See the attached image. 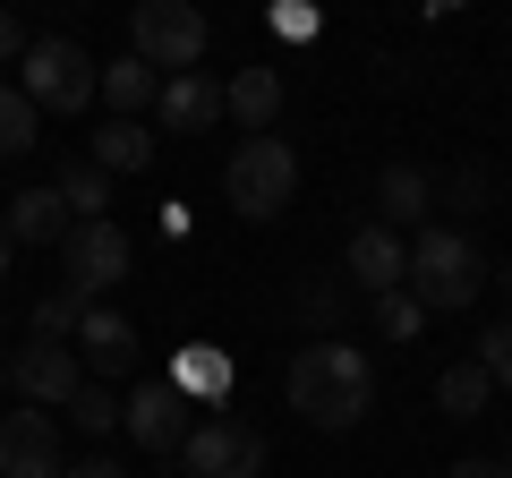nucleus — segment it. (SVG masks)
<instances>
[{
    "label": "nucleus",
    "instance_id": "1",
    "mask_svg": "<svg viewBox=\"0 0 512 478\" xmlns=\"http://www.w3.org/2000/svg\"><path fill=\"white\" fill-rule=\"evenodd\" d=\"M282 393H291V410L308 427H325V436H350V427L376 410V359H367L359 342H299L291 376H282Z\"/></svg>",
    "mask_w": 512,
    "mask_h": 478
},
{
    "label": "nucleus",
    "instance_id": "2",
    "mask_svg": "<svg viewBox=\"0 0 512 478\" xmlns=\"http://www.w3.org/2000/svg\"><path fill=\"white\" fill-rule=\"evenodd\" d=\"M410 299H419L427 316H461L478 291H487V257H478V239L461 231H419L410 239Z\"/></svg>",
    "mask_w": 512,
    "mask_h": 478
},
{
    "label": "nucleus",
    "instance_id": "3",
    "mask_svg": "<svg viewBox=\"0 0 512 478\" xmlns=\"http://www.w3.org/2000/svg\"><path fill=\"white\" fill-rule=\"evenodd\" d=\"M222 197H231L248 222H274L282 205L299 197V154L282 146V137H239L231 163H222Z\"/></svg>",
    "mask_w": 512,
    "mask_h": 478
},
{
    "label": "nucleus",
    "instance_id": "4",
    "mask_svg": "<svg viewBox=\"0 0 512 478\" xmlns=\"http://www.w3.org/2000/svg\"><path fill=\"white\" fill-rule=\"evenodd\" d=\"M128 35H137V60H146L154 77H188L205 60V43H214V26H205V9H188V0H137Z\"/></svg>",
    "mask_w": 512,
    "mask_h": 478
},
{
    "label": "nucleus",
    "instance_id": "5",
    "mask_svg": "<svg viewBox=\"0 0 512 478\" xmlns=\"http://www.w3.org/2000/svg\"><path fill=\"white\" fill-rule=\"evenodd\" d=\"M18 94L35 111H60V120H69V111H86L94 94H103V69H94L86 52H77L69 35H43L35 52H26V77H18Z\"/></svg>",
    "mask_w": 512,
    "mask_h": 478
},
{
    "label": "nucleus",
    "instance_id": "6",
    "mask_svg": "<svg viewBox=\"0 0 512 478\" xmlns=\"http://www.w3.org/2000/svg\"><path fill=\"white\" fill-rule=\"evenodd\" d=\"M128 265H137V248H128L120 222H77L69 239H60V282H69L77 299H103L111 282H128Z\"/></svg>",
    "mask_w": 512,
    "mask_h": 478
},
{
    "label": "nucleus",
    "instance_id": "7",
    "mask_svg": "<svg viewBox=\"0 0 512 478\" xmlns=\"http://www.w3.org/2000/svg\"><path fill=\"white\" fill-rule=\"evenodd\" d=\"M180 461H188V478H265V436L248 419H231V410H214V419L188 427Z\"/></svg>",
    "mask_w": 512,
    "mask_h": 478
},
{
    "label": "nucleus",
    "instance_id": "8",
    "mask_svg": "<svg viewBox=\"0 0 512 478\" xmlns=\"http://www.w3.org/2000/svg\"><path fill=\"white\" fill-rule=\"evenodd\" d=\"M9 385L26 393V410H69L77 393H86V368L69 359V342H18Z\"/></svg>",
    "mask_w": 512,
    "mask_h": 478
},
{
    "label": "nucleus",
    "instance_id": "9",
    "mask_svg": "<svg viewBox=\"0 0 512 478\" xmlns=\"http://www.w3.org/2000/svg\"><path fill=\"white\" fill-rule=\"evenodd\" d=\"M60 427L52 410H9L0 419V478H60Z\"/></svg>",
    "mask_w": 512,
    "mask_h": 478
},
{
    "label": "nucleus",
    "instance_id": "10",
    "mask_svg": "<svg viewBox=\"0 0 512 478\" xmlns=\"http://www.w3.org/2000/svg\"><path fill=\"white\" fill-rule=\"evenodd\" d=\"M342 274L359 282V291H402L410 282V239L402 231H384V222H359V231H350V248H342Z\"/></svg>",
    "mask_w": 512,
    "mask_h": 478
},
{
    "label": "nucleus",
    "instance_id": "11",
    "mask_svg": "<svg viewBox=\"0 0 512 478\" xmlns=\"http://www.w3.org/2000/svg\"><path fill=\"white\" fill-rule=\"evenodd\" d=\"M120 427L146 444V453H180V444H188V402H180V385H163V376L137 385V393L120 402Z\"/></svg>",
    "mask_w": 512,
    "mask_h": 478
},
{
    "label": "nucleus",
    "instance_id": "12",
    "mask_svg": "<svg viewBox=\"0 0 512 478\" xmlns=\"http://www.w3.org/2000/svg\"><path fill=\"white\" fill-rule=\"evenodd\" d=\"M154 111H163V129H180V137H197V129H214L222 111V86L205 69H188V77H163V94H154Z\"/></svg>",
    "mask_w": 512,
    "mask_h": 478
},
{
    "label": "nucleus",
    "instance_id": "13",
    "mask_svg": "<svg viewBox=\"0 0 512 478\" xmlns=\"http://www.w3.org/2000/svg\"><path fill=\"white\" fill-rule=\"evenodd\" d=\"M9 239H18V248H60V239L77 231V214L69 205H60V188H26V197H9Z\"/></svg>",
    "mask_w": 512,
    "mask_h": 478
},
{
    "label": "nucleus",
    "instance_id": "14",
    "mask_svg": "<svg viewBox=\"0 0 512 478\" xmlns=\"http://www.w3.org/2000/svg\"><path fill=\"white\" fill-rule=\"evenodd\" d=\"M222 103H231V120H248V137H265L274 129V111H282V69H239L231 86H222Z\"/></svg>",
    "mask_w": 512,
    "mask_h": 478
},
{
    "label": "nucleus",
    "instance_id": "15",
    "mask_svg": "<svg viewBox=\"0 0 512 478\" xmlns=\"http://www.w3.org/2000/svg\"><path fill=\"white\" fill-rule=\"evenodd\" d=\"M86 163L103 171H146L154 163V129H137V120H103V129H94V146H86Z\"/></svg>",
    "mask_w": 512,
    "mask_h": 478
},
{
    "label": "nucleus",
    "instance_id": "16",
    "mask_svg": "<svg viewBox=\"0 0 512 478\" xmlns=\"http://www.w3.org/2000/svg\"><path fill=\"white\" fill-rule=\"evenodd\" d=\"M77 342H86V359H94L103 376L137 368V333H128V316H111V308H86V325H77Z\"/></svg>",
    "mask_w": 512,
    "mask_h": 478
},
{
    "label": "nucleus",
    "instance_id": "17",
    "mask_svg": "<svg viewBox=\"0 0 512 478\" xmlns=\"http://www.w3.org/2000/svg\"><path fill=\"white\" fill-rule=\"evenodd\" d=\"M376 197H384V231H410V222L427 214V171L419 163H384Z\"/></svg>",
    "mask_w": 512,
    "mask_h": 478
},
{
    "label": "nucleus",
    "instance_id": "18",
    "mask_svg": "<svg viewBox=\"0 0 512 478\" xmlns=\"http://www.w3.org/2000/svg\"><path fill=\"white\" fill-rule=\"evenodd\" d=\"M154 94H163V77H154L137 52H128L120 69H103V103H111V120H137V111H146Z\"/></svg>",
    "mask_w": 512,
    "mask_h": 478
},
{
    "label": "nucleus",
    "instance_id": "19",
    "mask_svg": "<svg viewBox=\"0 0 512 478\" xmlns=\"http://www.w3.org/2000/svg\"><path fill=\"white\" fill-rule=\"evenodd\" d=\"M35 129H43V111L26 103L18 86H0V163H18V154H35Z\"/></svg>",
    "mask_w": 512,
    "mask_h": 478
},
{
    "label": "nucleus",
    "instance_id": "20",
    "mask_svg": "<svg viewBox=\"0 0 512 478\" xmlns=\"http://www.w3.org/2000/svg\"><path fill=\"white\" fill-rule=\"evenodd\" d=\"M487 393H495V385H487V368H478V359H461V368L436 376V402L453 410V419H478V410H487Z\"/></svg>",
    "mask_w": 512,
    "mask_h": 478
},
{
    "label": "nucleus",
    "instance_id": "21",
    "mask_svg": "<svg viewBox=\"0 0 512 478\" xmlns=\"http://www.w3.org/2000/svg\"><path fill=\"white\" fill-rule=\"evenodd\" d=\"M52 188H60V205H69L77 222H103V205H111V180H103L94 163H69V171H60Z\"/></svg>",
    "mask_w": 512,
    "mask_h": 478
},
{
    "label": "nucleus",
    "instance_id": "22",
    "mask_svg": "<svg viewBox=\"0 0 512 478\" xmlns=\"http://www.w3.org/2000/svg\"><path fill=\"white\" fill-rule=\"evenodd\" d=\"M86 308H94V299H77L69 282H60V291H43V299H35V342H69V333L86 325Z\"/></svg>",
    "mask_w": 512,
    "mask_h": 478
},
{
    "label": "nucleus",
    "instance_id": "23",
    "mask_svg": "<svg viewBox=\"0 0 512 478\" xmlns=\"http://www.w3.org/2000/svg\"><path fill=\"white\" fill-rule=\"evenodd\" d=\"M419 316H427V308H419L410 291H384V299H376V325H384V342H410V333H419Z\"/></svg>",
    "mask_w": 512,
    "mask_h": 478
},
{
    "label": "nucleus",
    "instance_id": "24",
    "mask_svg": "<svg viewBox=\"0 0 512 478\" xmlns=\"http://www.w3.org/2000/svg\"><path fill=\"white\" fill-rule=\"evenodd\" d=\"M478 368H487L495 393L512 385V325H487V333H478Z\"/></svg>",
    "mask_w": 512,
    "mask_h": 478
},
{
    "label": "nucleus",
    "instance_id": "25",
    "mask_svg": "<svg viewBox=\"0 0 512 478\" xmlns=\"http://www.w3.org/2000/svg\"><path fill=\"white\" fill-rule=\"evenodd\" d=\"M69 419L86 427V436H111V427H120V402H111L103 385H86V393H77V402H69Z\"/></svg>",
    "mask_w": 512,
    "mask_h": 478
},
{
    "label": "nucleus",
    "instance_id": "26",
    "mask_svg": "<svg viewBox=\"0 0 512 478\" xmlns=\"http://www.w3.org/2000/svg\"><path fill=\"white\" fill-rule=\"evenodd\" d=\"M171 385H197V393H222V385H231V368H222V359H214V350H188V359H180V376H171Z\"/></svg>",
    "mask_w": 512,
    "mask_h": 478
},
{
    "label": "nucleus",
    "instance_id": "27",
    "mask_svg": "<svg viewBox=\"0 0 512 478\" xmlns=\"http://www.w3.org/2000/svg\"><path fill=\"white\" fill-rule=\"evenodd\" d=\"M299 308H308V316H316V325H325V333L342 325V291H299ZM325 333H316V342H325Z\"/></svg>",
    "mask_w": 512,
    "mask_h": 478
},
{
    "label": "nucleus",
    "instance_id": "28",
    "mask_svg": "<svg viewBox=\"0 0 512 478\" xmlns=\"http://www.w3.org/2000/svg\"><path fill=\"white\" fill-rule=\"evenodd\" d=\"M26 52H35V35H26V26L0 9V60H26Z\"/></svg>",
    "mask_w": 512,
    "mask_h": 478
},
{
    "label": "nucleus",
    "instance_id": "29",
    "mask_svg": "<svg viewBox=\"0 0 512 478\" xmlns=\"http://www.w3.org/2000/svg\"><path fill=\"white\" fill-rule=\"evenodd\" d=\"M444 478H512V470H504V461H453Z\"/></svg>",
    "mask_w": 512,
    "mask_h": 478
},
{
    "label": "nucleus",
    "instance_id": "30",
    "mask_svg": "<svg viewBox=\"0 0 512 478\" xmlns=\"http://www.w3.org/2000/svg\"><path fill=\"white\" fill-rule=\"evenodd\" d=\"M60 478H120V461H69Z\"/></svg>",
    "mask_w": 512,
    "mask_h": 478
},
{
    "label": "nucleus",
    "instance_id": "31",
    "mask_svg": "<svg viewBox=\"0 0 512 478\" xmlns=\"http://www.w3.org/2000/svg\"><path fill=\"white\" fill-rule=\"evenodd\" d=\"M9 257H18V239H9V222H0V274H9Z\"/></svg>",
    "mask_w": 512,
    "mask_h": 478
},
{
    "label": "nucleus",
    "instance_id": "32",
    "mask_svg": "<svg viewBox=\"0 0 512 478\" xmlns=\"http://www.w3.org/2000/svg\"><path fill=\"white\" fill-rule=\"evenodd\" d=\"M0 385H9V359H0Z\"/></svg>",
    "mask_w": 512,
    "mask_h": 478
},
{
    "label": "nucleus",
    "instance_id": "33",
    "mask_svg": "<svg viewBox=\"0 0 512 478\" xmlns=\"http://www.w3.org/2000/svg\"><path fill=\"white\" fill-rule=\"evenodd\" d=\"M504 291H512V274H504Z\"/></svg>",
    "mask_w": 512,
    "mask_h": 478
}]
</instances>
